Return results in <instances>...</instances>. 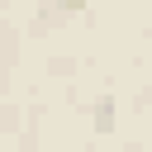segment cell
Listing matches in <instances>:
<instances>
[{
	"instance_id": "cell-1",
	"label": "cell",
	"mask_w": 152,
	"mask_h": 152,
	"mask_svg": "<svg viewBox=\"0 0 152 152\" xmlns=\"http://www.w3.org/2000/svg\"><path fill=\"white\" fill-rule=\"evenodd\" d=\"M124 152H142V147H124Z\"/></svg>"
}]
</instances>
